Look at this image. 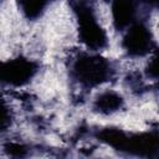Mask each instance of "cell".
I'll return each mask as SVG.
<instances>
[{
  "instance_id": "cell-1",
  "label": "cell",
  "mask_w": 159,
  "mask_h": 159,
  "mask_svg": "<svg viewBox=\"0 0 159 159\" xmlns=\"http://www.w3.org/2000/svg\"><path fill=\"white\" fill-rule=\"evenodd\" d=\"M71 7L76 17L80 41L91 51L104 48L108 43V36L99 24L92 5L87 0H72Z\"/></svg>"
},
{
  "instance_id": "cell-2",
  "label": "cell",
  "mask_w": 159,
  "mask_h": 159,
  "mask_svg": "<svg viewBox=\"0 0 159 159\" xmlns=\"http://www.w3.org/2000/svg\"><path fill=\"white\" fill-rule=\"evenodd\" d=\"M113 73L111 62L94 53H81L71 65L72 78L84 88H94L106 83Z\"/></svg>"
},
{
  "instance_id": "cell-3",
  "label": "cell",
  "mask_w": 159,
  "mask_h": 159,
  "mask_svg": "<svg viewBox=\"0 0 159 159\" xmlns=\"http://www.w3.org/2000/svg\"><path fill=\"white\" fill-rule=\"evenodd\" d=\"M122 47L130 57H145L155 51L157 45L148 25L138 19L124 30Z\"/></svg>"
},
{
  "instance_id": "cell-4",
  "label": "cell",
  "mask_w": 159,
  "mask_h": 159,
  "mask_svg": "<svg viewBox=\"0 0 159 159\" xmlns=\"http://www.w3.org/2000/svg\"><path fill=\"white\" fill-rule=\"evenodd\" d=\"M37 71V62L22 56L0 60V84L12 87L25 86L36 76Z\"/></svg>"
},
{
  "instance_id": "cell-5",
  "label": "cell",
  "mask_w": 159,
  "mask_h": 159,
  "mask_svg": "<svg viewBox=\"0 0 159 159\" xmlns=\"http://www.w3.org/2000/svg\"><path fill=\"white\" fill-rule=\"evenodd\" d=\"M158 148H159V135L157 130L140 132V133L125 132L119 152H124L143 158H153L157 157Z\"/></svg>"
},
{
  "instance_id": "cell-6",
  "label": "cell",
  "mask_w": 159,
  "mask_h": 159,
  "mask_svg": "<svg viewBox=\"0 0 159 159\" xmlns=\"http://www.w3.org/2000/svg\"><path fill=\"white\" fill-rule=\"evenodd\" d=\"M135 0H111L112 22L117 31H124L137 20Z\"/></svg>"
},
{
  "instance_id": "cell-7",
  "label": "cell",
  "mask_w": 159,
  "mask_h": 159,
  "mask_svg": "<svg viewBox=\"0 0 159 159\" xmlns=\"http://www.w3.org/2000/svg\"><path fill=\"white\" fill-rule=\"evenodd\" d=\"M124 107L123 97L116 91H104L99 93L93 101V109L104 116L119 112Z\"/></svg>"
},
{
  "instance_id": "cell-8",
  "label": "cell",
  "mask_w": 159,
  "mask_h": 159,
  "mask_svg": "<svg viewBox=\"0 0 159 159\" xmlns=\"http://www.w3.org/2000/svg\"><path fill=\"white\" fill-rule=\"evenodd\" d=\"M52 1L55 0H17V7L27 20H36Z\"/></svg>"
},
{
  "instance_id": "cell-9",
  "label": "cell",
  "mask_w": 159,
  "mask_h": 159,
  "mask_svg": "<svg viewBox=\"0 0 159 159\" xmlns=\"http://www.w3.org/2000/svg\"><path fill=\"white\" fill-rule=\"evenodd\" d=\"M11 123V113L6 102L0 97V132H5Z\"/></svg>"
},
{
  "instance_id": "cell-10",
  "label": "cell",
  "mask_w": 159,
  "mask_h": 159,
  "mask_svg": "<svg viewBox=\"0 0 159 159\" xmlns=\"http://www.w3.org/2000/svg\"><path fill=\"white\" fill-rule=\"evenodd\" d=\"M145 75L150 78V80H157L158 78V56L157 52L154 51V53L149 55V61L148 65L145 67Z\"/></svg>"
},
{
  "instance_id": "cell-11",
  "label": "cell",
  "mask_w": 159,
  "mask_h": 159,
  "mask_svg": "<svg viewBox=\"0 0 159 159\" xmlns=\"http://www.w3.org/2000/svg\"><path fill=\"white\" fill-rule=\"evenodd\" d=\"M6 150H7V153H9L10 155H12V157H22V155H25V152H26V149H25L22 145H20V144H14V143L6 145Z\"/></svg>"
},
{
  "instance_id": "cell-12",
  "label": "cell",
  "mask_w": 159,
  "mask_h": 159,
  "mask_svg": "<svg viewBox=\"0 0 159 159\" xmlns=\"http://www.w3.org/2000/svg\"><path fill=\"white\" fill-rule=\"evenodd\" d=\"M137 2H140V4H144V5H148V6H157L158 4V0H135Z\"/></svg>"
}]
</instances>
